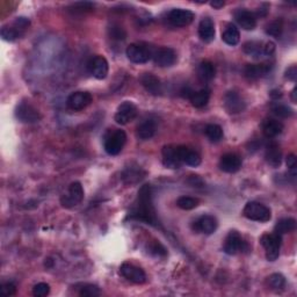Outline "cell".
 <instances>
[{"instance_id":"cell-18","label":"cell","mask_w":297,"mask_h":297,"mask_svg":"<svg viewBox=\"0 0 297 297\" xmlns=\"http://www.w3.org/2000/svg\"><path fill=\"white\" fill-rule=\"evenodd\" d=\"M220 168L225 173H236L242 168V158L236 154H226L221 157Z\"/></svg>"},{"instance_id":"cell-21","label":"cell","mask_w":297,"mask_h":297,"mask_svg":"<svg viewBox=\"0 0 297 297\" xmlns=\"http://www.w3.org/2000/svg\"><path fill=\"white\" fill-rule=\"evenodd\" d=\"M273 65L269 63H260V64H247L244 69V73L248 79H259L261 77H265L272 70Z\"/></svg>"},{"instance_id":"cell-17","label":"cell","mask_w":297,"mask_h":297,"mask_svg":"<svg viewBox=\"0 0 297 297\" xmlns=\"http://www.w3.org/2000/svg\"><path fill=\"white\" fill-rule=\"evenodd\" d=\"M163 164L165 167L176 169L181 166V160L179 157L178 146L166 145L163 147Z\"/></svg>"},{"instance_id":"cell-7","label":"cell","mask_w":297,"mask_h":297,"mask_svg":"<svg viewBox=\"0 0 297 297\" xmlns=\"http://www.w3.org/2000/svg\"><path fill=\"white\" fill-rule=\"evenodd\" d=\"M16 119L24 123H35L41 120V114L36 108L28 102H21L15 109Z\"/></svg>"},{"instance_id":"cell-16","label":"cell","mask_w":297,"mask_h":297,"mask_svg":"<svg viewBox=\"0 0 297 297\" xmlns=\"http://www.w3.org/2000/svg\"><path fill=\"white\" fill-rule=\"evenodd\" d=\"M218 228V222L216 217L211 215H203L199 217L193 223V229L196 232H201L204 235H211L215 232Z\"/></svg>"},{"instance_id":"cell-50","label":"cell","mask_w":297,"mask_h":297,"mask_svg":"<svg viewBox=\"0 0 297 297\" xmlns=\"http://www.w3.org/2000/svg\"><path fill=\"white\" fill-rule=\"evenodd\" d=\"M270 97H272L273 99H280L282 97V93L280 91H272L270 92Z\"/></svg>"},{"instance_id":"cell-37","label":"cell","mask_w":297,"mask_h":297,"mask_svg":"<svg viewBox=\"0 0 297 297\" xmlns=\"http://www.w3.org/2000/svg\"><path fill=\"white\" fill-rule=\"evenodd\" d=\"M268 286L274 290H282L286 287V279L279 273L272 274L268 278Z\"/></svg>"},{"instance_id":"cell-20","label":"cell","mask_w":297,"mask_h":297,"mask_svg":"<svg viewBox=\"0 0 297 297\" xmlns=\"http://www.w3.org/2000/svg\"><path fill=\"white\" fill-rule=\"evenodd\" d=\"M235 19L240 27L245 30H253L257 26V16L254 13L244 8L236 11Z\"/></svg>"},{"instance_id":"cell-44","label":"cell","mask_w":297,"mask_h":297,"mask_svg":"<svg viewBox=\"0 0 297 297\" xmlns=\"http://www.w3.org/2000/svg\"><path fill=\"white\" fill-rule=\"evenodd\" d=\"M0 292H2V295L4 296H13L16 292V287L14 283L12 282L4 283L2 288H0Z\"/></svg>"},{"instance_id":"cell-33","label":"cell","mask_w":297,"mask_h":297,"mask_svg":"<svg viewBox=\"0 0 297 297\" xmlns=\"http://www.w3.org/2000/svg\"><path fill=\"white\" fill-rule=\"evenodd\" d=\"M244 51L253 57H259L260 55H264V43L258 41L247 42L244 45Z\"/></svg>"},{"instance_id":"cell-3","label":"cell","mask_w":297,"mask_h":297,"mask_svg":"<svg viewBox=\"0 0 297 297\" xmlns=\"http://www.w3.org/2000/svg\"><path fill=\"white\" fill-rule=\"evenodd\" d=\"M243 214L244 216L248 218V220L261 223L268 222L270 220V217H272V214H270L268 207H266L263 203L254 202V201L248 202L246 204L243 210Z\"/></svg>"},{"instance_id":"cell-36","label":"cell","mask_w":297,"mask_h":297,"mask_svg":"<svg viewBox=\"0 0 297 297\" xmlns=\"http://www.w3.org/2000/svg\"><path fill=\"white\" fill-rule=\"evenodd\" d=\"M282 32H283V21L280 19L272 21V23L268 24L267 27H266V33H267V35L277 38L281 36Z\"/></svg>"},{"instance_id":"cell-15","label":"cell","mask_w":297,"mask_h":297,"mask_svg":"<svg viewBox=\"0 0 297 297\" xmlns=\"http://www.w3.org/2000/svg\"><path fill=\"white\" fill-rule=\"evenodd\" d=\"M194 20L193 12L182 8H174L168 13V21L174 27H186Z\"/></svg>"},{"instance_id":"cell-9","label":"cell","mask_w":297,"mask_h":297,"mask_svg":"<svg viewBox=\"0 0 297 297\" xmlns=\"http://www.w3.org/2000/svg\"><path fill=\"white\" fill-rule=\"evenodd\" d=\"M137 114H138L137 107L135 106L133 102L125 101L123 103H121L119 108H117V112L115 114V121L117 124L121 125L128 124L129 122L136 119Z\"/></svg>"},{"instance_id":"cell-32","label":"cell","mask_w":297,"mask_h":297,"mask_svg":"<svg viewBox=\"0 0 297 297\" xmlns=\"http://www.w3.org/2000/svg\"><path fill=\"white\" fill-rule=\"evenodd\" d=\"M23 34L24 32H21V30L19 28H16L14 25L4 26L2 30H0V35H2V37L8 42L15 41L16 38H19Z\"/></svg>"},{"instance_id":"cell-1","label":"cell","mask_w":297,"mask_h":297,"mask_svg":"<svg viewBox=\"0 0 297 297\" xmlns=\"http://www.w3.org/2000/svg\"><path fill=\"white\" fill-rule=\"evenodd\" d=\"M129 218L141 221L146 224L156 225L157 215L152 202V189L150 185H143L138 192L137 200L129 213Z\"/></svg>"},{"instance_id":"cell-14","label":"cell","mask_w":297,"mask_h":297,"mask_svg":"<svg viewBox=\"0 0 297 297\" xmlns=\"http://www.w3.org/2000/svg\"><path fill=\"white\" fill-rule=\"evenodd\" d=\"M90 73L97 79H104L107 77L109 71V65L107 59L102 57V56H94L90 59L89 64H87Z\"/></svg>"},{"instance_id":"cell-24","label":"cell","mask_w":297,"mask_h":297,"mask_svg":"<svg viewBox=\"0 0 297 297\" xmlns=\"http://www.w3.org/2000/svg\"><path fill=\"white\" fill-rule=\"evenodd\" d=\"M261 128H263V133L267 138L277 137L283 132V124L275 119H266L261 124Z\"/></svg>"},{"instance_id":"cell-23","label":"cell","mask_w":297,"mask_h":297,"mask_svg":"<svg viewBox=\"0 0 297 297\" xmlns=\"http://www.w3.org/2000/svg\"><path fill=\"white\" fill-rule=\"evenodd\" d=\"M178 151H179V157H180V160L182 164L193 166V167H196V166H199L201 164L200 155L198 154V152L190 150L189 147L179 145Z\"/></svg>"},{"instance_id":"cell-38","label":"cell","mask_w":297,"mask_h":297,"mask_svg":"<svg viewBox=\"0 0 297 297\" xmlns=\"http://www.w3.org/2000/svg\"><path fill=\"white\" fill-rule=\"evenodd\" d=\"M272 112L274 115H277L279 117H282V119H287V117H290L294 112L290 107L286 106V104H281V103H277L274 104L272 107Z\"/></svg>"},{"instance_id":"cell-10","label":"cell","mask_w":297,"mask_h":297,"mask_svg":"<svg viewBox=\"0 0 297 297\" xmlns=\"http://www.w3.org/2000/svg\"><path fill=\"white\" fill-rule=\"evenodd\" d=\"M92 101H93V98H92L91 93L79 91L70 95L67 100V106L73 112H79L90 106Z\"/></svg>"},{"instance_id":"cell-43","label":"cell","mask_w":297,"mask_h":297,"mask_svg":"<svg viewBox=\"0 0 297 297\" xmlns=\"http://www.w3.org/2000/svg\"><path fill=\"white\" fill-rule=\"evenodd\" d=\"M94 8V4L89 3V2H84V3H76L73 4L71 6V10L76 13H85L92 11Z\"/></svg>"},{"instance_id":"cell-29","label":"cell","mask_w":297,"mask_h":297,"mask_svg":"<svg viewBox=\"0 0 297 297\" xmlns=\"http://www.w3.org/2000/svg\"><path fill=\"white\" fill-rule=\"evenodd\" d=\"M210 99V91L207 89L200 90L198 92H193V94L190 95V102L196 108H202L206 106Z\"/></svg>"},{"instance_id":"cell-27","label":"cell","mask_w":297,"mask_h":297,"mask_svg":"<svg viewBox=\"0 0 297 297\" xmlns=\"http://www.w3.org/2000/svg\"><path fill=\"white\" fill-rule=\"evenodd\" d=\"M144 176H145V172L139 166H129L124 169L122 179L126 185H134V183L141 181Z\"/></svg>"},{"instance_id":"cell-19","label":"cell","mask_w":297,"mask_h":297,"mask_svg":"<svg viewBox=\"0 0 297 297\" xmlns=\"http://www.w3.org/2000/svg\"><path fill=\"white\" fill-rule=\"evenodd\" d=\"M141 84L146 90V92L152 95H160L163 93V86L158 77H156L152 73H143L141 78Z\"/></svg>"},{"instance_id":"cell-8","label":"cell","mask_w":297,"mask_h":297,"mask_svg":"<svg viewBox=\"0 0 297 297\" xmlns=\"http://www.w3.org/2000/svg\"><path fill=\"white\" fill-rule=\"evenodd\" d=\"M82 199H84V189H82L81 183L76 181L70 185L68 193L62 196L60 202H62L65 208H72L77 206V204H79Z\"/></svg>"},{"instance_id":"cell-34","label":"cell","mask_w":297,"mask_h":297,"mask_svg":"<svg viewBox=\"0 0 297 297\" xmlns=\"http://www.w3.org/2000/svg\"><path fill=\"white\" fill-rule=\"evenodd\" d=\"M204 133L211 142H218L223 138V129L218 124H208L204 129Z\"/></svg>"},{"instance_id":"cell-46","label":"cell","mask_w":297,"mask_h":297,"mask_svg":"<svg viewBox=\"0 0 297 297\" xmlns=\"http://www.w3.org/2000/svg\"><path fill=\"white\" fill-rule=\"evenodd\" d=\"M287 166L289 168L291 178L296 177V167H297V161H296V156L295 155H289L287 157Z\"/></svg>"},{"instance_id":"cell-28","label":"cell","mask_w":297,"mask_h":297,"mask_svg":"<svg viewBox=\"0 0 297 297\" xmlns=\"http://www.w3.org/2000/svg\"><path fill=\"white\" fill-rule=\"evenodd\" d=\"M198 74L201 80L210 81L214 79V77H215L216 74L215 67H214V64L211 62H209V60H203V62H201L199 65Z\"/></svg>"},{"instance_id":"cell-41","label":"cell","mask_w":297,"mask_h":297,"mask_svg":"<svg viewBox=\"0 0 297 297\" xmlns=\"http://www.w3.org/2000/svg\"><path fill=\"white\" fill-rule=\"evenodd\" d=\"M147 252H150L151 254L155 256V257H166L167 256V251H166V248L161 245L159 242H157V240H155V242L152 243L150 246H148Z\"/></svg>"},{"instance_id":"cell-40","label":"cell","mask_w":297,"mask_h":297,"mask_svg":"<svg viewBox=\"0 0 297 297\" xmlns=\"http://www.w3.org/2000/svg\"><path fill=\"white\" fill-rule=\"evenodd\" d=\"M81 297H97L100 295V289L94 285H84L79 290Z\"/></svg>"},{"instance_id":"cell-35","label":"cell","mask_w":297,"mask_h":297,"mask_svg":"<svg viewBox=\"0 0 297 297\" xmlns=\"http://www.w3.org/2000/svg\"><path fill=\"white\" fill-rule=\"evenodd\" d=\"M200 201L195 198H190V196H180L177 200V206L183 209V210H192L199 206Z\"/></svg>"},{"instance_id":"cell-31","label":"cell","mask_w":297,"mask_h":297,"mask_svg":"<svg viewBox=\"0 0 297 297\" xmlns=\"http://www.w3.org/2000/svg\"><path fill=\"white\" fill-rule=\"evenodd\" d=\"M296 229V221L294 218H282L277 223L274 228V232L278 235L289 234Z\"/></svg>"},{"instance_id":"cell-13","label":"cell","mask_w":297,"mask_h":297,"mask_svg":"<svg viewBox=\"0 0 297 297\" xmlns=\"http://www.w3.org/2000/svg\"><path fill=\"white\" fill-rule=\"evenodd\" d=\"M152 58H154L156 65L160 68H169L177 62V54L176 51L171 48L164 47L157 49L154 54H152Z\"/></svg>"},{"instance_id":"cell-45","label":"cell","mask_w":297,"mask_h":297,"mask_svg":"<svg viewBox=\"0 0 297 297\" xmlns=\"http://www.w3.org/2000/svg\"><path fill=\"white\" fill-rule=\"evenodd\" d=\"M13 25H14L16 28H19L21 32H25V30L29 27L30 21H29L28 17L19 16V17H16V19L14 20V23H13Z\"/></svg>"},{"instance_id":"cell-48","label":"cell","mask_w":297,"mask_h":297,"mask_svg":"<svg viewBox=\"0 0 297 297\" xmlns=\"http://www.w3.org/2000/svg\"><path fill=\"white\" fill-rule=\"evenodd\" d=\"M286 78L291 81H295L297 78V69L296 67H291L286 71Z\"/></svg>"},{"instance_id":"cell-4","label":"cell","mask_w":297,"mask_h":297,"mask_svg":"<svg viewBox=\"0 0 297 297\" xmlns=\"http://www.w3.org/2000/svg\"><path fill=\"white\" fill-rule=\"evenodd\" d=\"M281 235L278 234H267L261 237V244L266 251V258L268 261H275L280 256L281 247Z\"/></svg>"},{"instance_id":"cell-39","label":"cell","mask_w":297,"mask_h":297,"mask_svg":"<svg viewBox=\"0 0 297 297\" xmlns=\"http://www.w3.org/2000/svg\"><path fill=\"white\" fill-rule=\"evenodd\" d=\"M108 34L111 38L113 40H117V41H123L126 37V33L125 30L121 27V26L117 25H112L111 27L108 28Z\"/></svg>"},{"instance_id":"cell-42","label":"cell","mask_w":297,"mask_h":297,"mask_svg":"<svg viewBox=\"0 0 297 297\" xmlns=\"http://www.w3.org/2000/svg\"><path fill=\"white\" fill-rule=\"evenodd\" d=\"M50 292V287L47 283H37L36 286L33 288V295L35 297H45L47 295H49Z\"/></svg>"},{"instance_id":"cell-30","label":"cell","mask_w":297,"mask_h":297,"mask_svg":"<svg viewBox=\"0 0 297 297\" xmlns=\"http://www.w3.org/2000/svg\"><path fill=\"white\" fill-rule=\"evenodd\" d=\"M222 40L229 46L238 45L240 40V33L238 28L235 25H228V27L225 28L222 34Z\"/></svg>"},{"instance_id":"cell-25","label":"cell","mask_w":297,"mask_h":297,"mask_svg":"<svg viewBox=\"0 0 297 297\" xmlns=\"http://www.w3.org/2000/svg\"><path fill=\"white\" fill-rule=\"evenodd\" d=\"M199 35L204 42H211L215 38V25L210 17H204L199 25Z\"/></svg>"},{"instance_id":"cell-51","label":"cell","mask_w":297,"mask_h":297,"mask_svg":"<svg viewBox=\"0 0 297 297\" xmlns=\"http://www.w3.org/2000/svg\"><path fill=\"white\" fill-rule=\"evenodd\" d=\"M296 91H297V89L296 87H294V90H292V92H291V101L294 102V103H296V101H297V99H296Z\"/></svg>"},{"instance_id":"cell-26","label":"cell","mask_w":297,"mask_h":297,"mask_svg":"<svg viewBox=\"0 0 297 297\" xmlns=\"http://www.w3.org/2000/svg\"><path fill=\"white\" fill-rule=\"evenodd\" d=\"M156 130H157V124L154 120H151V119L143 120L137 126V136L138 138L143 139V141H146V139H150L154 137V135L156 134Z\"/></svg>"},{"instance_id":"cell-2","label":"cell","mask_w":297,"mask_h":297,"mask_svg":"<svg viewBox=\"0 0 297 297\" xmlns=\"http://www.w3.org/2000/svg\"><path fill=\"white\" fill-rule=\"evenodd\" d=\"M126 142V135L121 129H112L106 134L103 141L104 151L111 156L119 155L124 147Z\"/></svg>"},{"instance_id":"cell-22","label":"cell","mask_w":297,"mask_h":297,"mask_svg":"<svg viewBox=\"0 0 297 297\" xmlns=\"http://www.w3.org/2000/svg\"><path fill=\"white\" fill-rule=\"evenodd\" d=\"M265 157L269 166H272L274 168L280 167L282 163V151L280 145L275 142H270L267 147H266Z\"/></svg>"},{"instance_id":"cell-5","label":"cell","mask_w":297,"mask_h":297,"mask_svg":"<svg viewBox=\"0 0 297 297\" xmlns=\"http://www.w3.org/2000/svg\"><path fill=\"white\" fill-rule=\"evenodd\" d=\"M126 57L135 64H144L152 58V51L146 46L133 43L125 50Z\"/></svg>"},{"instance_id":"cell-11","label":"cell","mask_w":297,"mask_h":297,"mask_svg":"<svg viewBox=\"0 0 297 297\" xmlns=\"http://www.w3.org/2000/svg\"><path fill=\"white\" fill-rule=\"evenodd\" d=\"M120 273L123 278H125L126 280L134 283H137V285H142L146 281V274L142 268L137 267L134 264L130 263H124L122 264L120 267Z\"/></svg>"},{"instance_id":"cell-47","label":"cell","mask_w":297,"mask_h":297,"mask_svg":"<svg viewBox=\"0 0 297 297\" xmlns=\"http://www.w3.org/2000/svg\"><path fill=\"white\" fill-rule=\"evenodd\" d=\"M275 51V45L273 42H266L264 43V55L272 56Z\"/></svg>"},{"instance_id":"cell-6","label":"cell","mask_w":297,"mask_h":297,"mask_svg":"<svg viewBox=\"0 0 297 297\" xmlns=\"http://www.w3.org/2000/svg\"><path fill=\"white\" fill-rule=\"evenodd\" d=\"M223 250H224L226 254L235 256L243 251H246L247 244L237 231H231V232L226 236Z\"/></svg>"},{"instance_id":"cell-12","label":"cell","mask_w":297,"mask_h":297,"mask_svg":"<svg viewBox=\"0 0 297 297\" xmlns=\"http://www.w3.org/2000/svg\"><path fill=\"white\" fill-rule=\"evenodd\" d=\"M224 107L229 114H239L245 111L246 103L239 93L230 91L224 95Z\"/></svg>"},{"instance_id":"cell-49","label":"cell","mask_w":297,"mask_h":297,"mask_svg":"<svg viewBox=\"0 0 297 297\" xmlns=\"http://www.w3.org/2000/svg\"><path fill=\"white\" fill-rule=\"evenodd\" d=\"M210 5H211L214 8H216V10H220V8H222L223 6L225 5V3H224V2H222V0H214V2L210 3Z\"/></svg>"}]
</instances>
